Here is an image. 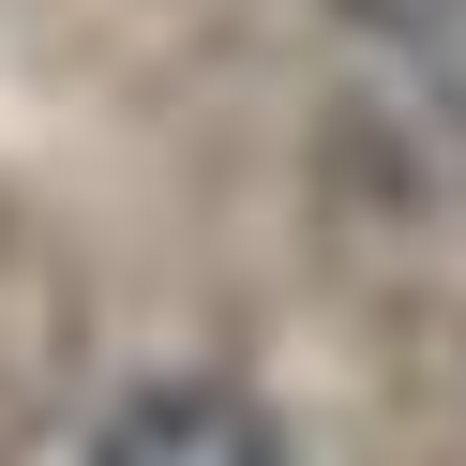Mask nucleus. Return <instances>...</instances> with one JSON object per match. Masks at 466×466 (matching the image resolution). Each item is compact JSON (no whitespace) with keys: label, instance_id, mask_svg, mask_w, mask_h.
I'll return each mask as SVG.
<instances>
[{"label":"nucleus","instance_id":"f257e3e1","mask_svg":"<svg viewBox=\"0 0 466 466\" xmlns=\"http://www.w3.org/2000/svg\"><path fill=\"white\" fill-rule=\"evenodd\" d=\"M91 466H286L271 406L226 391V376H136L91 421Z\"/></svg>","mask_w":466,"mask_h":466}]
</instances>
